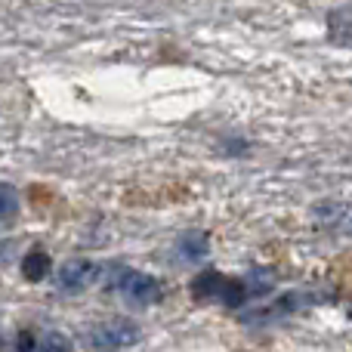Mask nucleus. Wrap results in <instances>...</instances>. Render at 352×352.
Masks as SVG:
<instances>
[{
    "mask_svg": "<svg viewBox=\"0 0 352 352\" xmlns=\"http://www.w3.org/2000/svg\"><path fill=\"white\" fill-rule=\"evenodd\" d=\"M19 217V192L10 182H0V223H12Z\"/></svg>",
    "mask_w": 352,
    "mask_h": 352,
    "instance_id": "8",
    "label": "nucleus"
},
{
    "mask_svg": "<svg viewBox=\"0 0 352 352\" xmlns=\"http://www.w3.org/2000/svg\"><path fill=\"white\" fill-rule=\"evenodd\" d=\"M207 250H210V244H207L204 232H182L179 241H176V256L182 263H201L207 256Z\"/></svg>",
    "mask_w": 352,
    "mask_h": 352,
    "instance_id": "4",
    "label": "nucleus"
},
{
    "mask_svg": "<svg viewBox=\"0 0 352 352\" xmlns=\"http://www.w3.org/2000/svg\"><path fill=\"white\" fill-rule=\"evenodd\" d=\"M99 278V266L93 260H84V256H74V260H65L56 272V285L65 294H80Z\"/></svg>",
    "mask_w": 352,
    "mask_h": 352,
    "instance_id": "3",
    "label": "nucleus"
},
{
    "mask_svg": "<svg viewBox=\"0 0 352 352\" xmlns=\"http://www.w3.org/2000/svg\"><path fill=\"white\" fill-rule=\"evenodd\" d=\"M115 287H118L124 303L133 306V309H146V306H152L161 300L158 278L148 272H136V269H118Z\"/></svg>",
    "mask_w": 352,
    "mask_h": 352,
    "instance_id": "1",
    "label": "nucleus"
},
{
    "mask_svg": "<svg viewBox=\"0 0 352 352\" xmlns=\"http://www.w3.org/2000/svg\"><path fill=\"white\" fill-rule=\"evenodd\" d=\"M50 269H53V260H50L47 250L34 248V250H28V254L22 256V275L28 281H43L50 275Z\"/></svg>",
    "mask_w": 352,
    "mask_h": 352,
    "instance_id": "5",
    "label": "nucleus"
},
{
    "mask_svg": "<svg viewBox=\"0 0 352 352\" xmlns=\"http://www.w3.org/2000/svg\"><path fill=\"white\" fill-rule=\"evenodd\" d=\"M223 281H226L223 272H213V269H207V272H201L198 278L192 281V297L195 300H219Z\"/></svg>",
    "mask_w": 352,
    "mask_h": 352,
    "instance_id": "6",
    "label": "nucleus"
},
{
    "mask_svg": "<svg viewBox=\"0 0 352 352\" xmlns=\"http://www.w3.org/2000/svg\"><path fill=\"white\" fill-rule=\"evenodd\" d=\"M140 340V328L130 318H109L90 331V343L99 349H124Z\"/></svg>",
    "mask_w": 352,
    "mask_h": 352,
    "instance_id": "2",
    "label": "nucleus"
},
{
    "mask_svg": "<svg viewBox=\"0 0 352 352\" xmlns=\"http://www.w3.org/2000/svg\"><path fill=\"white\" fill-rule=\"evenodd\" d=\"M0 346H3V340H0Z\"/></svg>",
    "mask_w": 352,
    "mask_h": 352,
    "instance_id": "10",
    "label": "nucleus"
},
{
    "mask_svg": "<svg viewBox=\"0 0 352 352\" xmlns=\"http://www.w3.org/2000/svg\"><path fill=\"white\" fill-rule=\"evenodd\" d=\"M72 343H68V337H62L59 331H50L47 337H41L37 340V349H68Z\"/></svg>",
    "mask_w": 352,
    "mask_h": 352,
    "instance_id": "9",
    "label": "nucleus"
},
{
    "mask_svg": "<svg viewBox=\"0 0 352 352\" xmlns=\"http://www.w3.org/2000/svg\"><path fill=\"white\" fill-rule=\"evenodd\" d=\"M316 217L322 219V223H331V226H337V229L352 232V204H318Z\"/></svg>",
    "mask_w": 352,
    "mask_h": 352,
    "instance_id": "7",
    "label": "nucleus"
}]
</instances>
